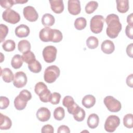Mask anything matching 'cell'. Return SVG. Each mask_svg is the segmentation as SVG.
<instances>
[{
  "label": "cell",
  "instance_id": "6da1fadb",
  "mask_svg": "<svg viewBox=\"0 0 133 133\" xmlns=\"http://www.w3.org/2000/svg\"><path fill=\"white\" fill-rule=\"evenodd\" d=\"M104 21L108 25L106 29L107 35L111 38H115L118 35L122 28L118 16L114 14H110L107 16Z\"/></svg>",
  "mask_w": 133,
  "mask_h": 133
},
{
  "label": "cell",
  "instance_id": "7a4b0ae2",
  "mask_svg": "<svg viewBox=\"0 0 133 133\" xmlns=\"http://www.w3.org/2000/svg\"><path fill=\"white\" fill-rule=\"evenodd\" d=\"M60 73V69L57 66L55 65L49 66L44 71V81L48 83H52L59 76Z\"/></svg>",
  "mask_w": 133,
  "mask_h": 133
},
{
  "label": "cell",
  "instance_id": "3957f363",
  "mask_svg": "<svg viewBox=\"0 0 133 133\" xmlns=\"http://www.w3.org/2000/svg\"><path fill=\"white\" fill-rule=\"evenodd\" d=\"M104 19L101 15H95L91 18L90 22L91 31L95 34H99L102 31Z\"/></svg>",
  "mask_w": 133,
  "mask_h": 133
},
{
  "label": "cell",
  "instance_id": "277c9868",
  "mask_svg": "<svg viewBox=\"0 0 133 133\" xmlns=\"http://www.w3.org/2000/svg\"><path fill=\"white\" fill-rule=\"evenodd\" d=\"M103 102L108 110L111 112H118L122 108L121 102L111 96L105 97L103 100Z\"/></svg>",
  "mask_w": 133,
  "mask_h": 133
},
{
  "label": "cell",
  "instance_id": "5b68a950",
  "mask_svg": "<svg viewBox=\"0 0 133 133\" xmlns=\"http://www.w3.org/2000/svg\"><path fill=\"white\" fill-rule=\"evenodd\" d=\"M120 124L119 118L114 115L108 116L104 123V129L109 132H114Z\"/></svg>",
  "mask_w": 133,
  "mask_h": 133
},
{
  "label": "cell",
  "instance_id": "8992f818",
  "mask_svg": "<svg viewBox=\"0 0 133 133\" xmlns=\"http://www.w3.org/2000/svg\"><path fill=\"white\" fill-rule=\"evenodd\" d=\"M57 53V48L51 45L45 47L42 52L44 61L47 63H52L56 59Z\"/></svg>",
  "mask_w": 133,
  "mask_h": 133
},
{
  "label": "cell",
  "instance_id": "52a82bcc",
  "mask_svg": "<svg viewBox=\"0 0 133 133\" xmlns=\"http://www.w3.org/2000/svg\"><path fill=\"white\" fill-rule=\"evenodd\" d=\"M2 18L4 21L11 24H16L20 20V15L11 9H8L3 11Z\"/></svg>",
  "mask_w": 133,
  "mask_h": 133
},
{
  "label": "cell",
  "instance_id": "ba28073f",
  "mask_svg": "<svg viewBox=\"0 0 133 133\" xmlns=\"http://www.w3.org/2000/svg\"><path fill=\"white\" fill-rule=\"evenodd\" d=\"M27 81L28 79L25 73L23 72L19 71L15 74L13 84L16 87L20 88L23 87L26 84Z\"/></svg>",
  "mask_w": 133,
  "mask_h": 133
},
{
  "label": "cell",
  "instance_id": "9c48e42d",
  "mask_svg": "<svg viewBox=\"0 0 133 133\" xmlns=\"http://www.w3.org/2000/svg\"><path fill=\"white\" fill-rule=\"evenodd\" d=\"M23 14L24 18L30 22L36 21L38 18V15L35 9L31 6H28L23 8Z\"/></svg>",
  "mask_w": 133,
  "mask_h": 133
},
{
  "label": "cell",
  "instance_id": "30bf717a",
  "mask_svg": "<svg viewBox=\"0 0 133 133\" xmlns=\"http://www.w3.org/2000/svg\"><path fill=\"white\" fill-rule=\"evenodd\" d=\"M68 9L69 13L71 15H78L81 11L80 1L78 0H69Z\"/></svg>",
  "mask_w": 133,
  "mask_h": 133
},
{
  "label": "cell",
  "instance_id": "8fae6325",
  "mask_svg": "<svg viewBox=\"0 0 133 133\" xmlns=\"http://www.w3.org/2000/svg\"><path fill=\"white\" fill-rule=\"evenodd\" d=\"M53 37V29L49 27H45L39 33L40 39L44 42H51Z\"/></svg>",
  "mask_w": 133,
  "mask_h": 133
},
{
  "label": "cell",
  "instance_id": "7c38bea8",
  "mask_svg": "<svg viewBox=\"0 0 133 133\" xmlns=\"http://www.w3.org/2000/svg\"><path fill=\"white\" fill-rule=\"evenodd\" d=\"M37 118L41 122L48 121L51 116V113L48 109L45 107H41L38 109L36 114Z\"/></svg>",
  "mask_w": 133,
  "mask_h": 133
},
{
  "label": "cell",
  "instance_id": "4fadbf2b",
  "mask_svg": "<svg viewBox=\"0 0 133 133\" xmlns=\"http://www.w3.org/2000/svg\"><path fill=\"white\" fill-rule=\"evenodd\" d=\"M29 28L25 24H22L18 26L15 29V34L19 38H23L27 37L30 34Z\"/></svg>",
  "mask_w": 133,
  "mask_h": 133
},
{
  "label": "cell",
  "instance_id": "5bb4252c",
  "mask_svg": "<svg viewBox=\"0 0 133 133\" xmlns=\"http://www.w3.org/2000/svg\"><path fill=\"white\" fill-rule=\"evenodd\" d=\"M51 10L56 14H61L64 10L63 2L62 0L49 1Z\"/></svg>",
  "mask_w": 133,
  "mask_h": 133
},
{
  "label": "cell",
  "instance_id": "9a60e30c",
  "mask_svg": "<svg viewBox=\"0 0 133 133\" xmlns=\"http://www.w3.org/2000/svg\"><path fill=\"white\" fill-rule=\"evenodd\" d=\"M101 50L105 54H111L115 50V46L113 42L110 40L104 41L101 45Z\"/></svg>",
  "mask_w": 133,
  "mask_h": 133
},
{
  "label": "cell",
  "instance_id": "2e32d148",
  "mask_svg": "<svg viewBox=\"0 0 133 133\" xmlns=\"http://www.w3.org/2000/svg\"><path fill=\"white\" fill-rule=\"evenodd\" d=\"M12 125V122L9 117L1 113L0 116V129L1 130L9 129Z\"/></svg>",
  "mask_w": 133,
  "mask_h": 133
},
{
  "label": "cell",
  "instance_id": "e0dca14e",
  "mask_svg": "<svg viewBox=\"0 0 133 133\" xmlns=\"http://www.w3.org/2000/svg\"><path fill=\"white\" fill-rule=\"evenodd\" d=\"M1 74L3 80L6 83H10L14 81V75L11 70L9 68H4L1 69Z\"/></svg>",
  "mask_w": 133,
  "mask_h": 133
},
{
  "label": "cell",
  "instance_id": "ac0fdd59",
  "mask_svg": "<svg viewBox=\"0 0 133 133\" xmlns=\"http://www.w3.org/2000/svg\"><path fill=\"white\" fill-rule=\"evenodd\" d=\"M82 103L84 107L87 109H89L95 104L96 98L91 95H86L82 99Z\"/></svg>",
  "mask_w": 133,
  "mask_h": 133
},
{
  "label": "cell",
  "instance_id": "d6986e66",
  "mask_svg": "<svg viewBox=\"0 0 133 133\" xmlns=\"http://www.w3.org/2000/svg\"><path fill=\"white\" fill-rule=\"evenodd\" d=\"M99 118L97 114L95 113L91 114L89 115L87 123L88 125V126L91 129L96 128L99 125Z\"/></svg>",
  "mask_w": 133,
  "mask_h": 133
},
{
  "label": "cell",
  "instance_id": "ffe728a7",
  "mask_svg": "<svg viewBox=\"0 0 133 133\" xmlns=\"http://www.w3.org/2000/svg\"><path fill=\"white\" fill-rule=\"evenodd\" d=\"M117 10L122 14L126 13L129 10V1L128 0H116Z\"/></svg>",
  "mask_w": 133,
  "mask_h": 133
},
{
  "label": "cell",
  "instance_id": "44dd1931",
  "mask_svg": "<svg viewBox=\"0 0 133 133\" xmlns=\"http://www.w3.org/2000/svg\"><path fill=\"white\" fill-rule=\"evenodd\" d=\"M55 22L54 17L48 13L44 14L42 18V23L45 27H49L54 25Z\"/></svg>",
  "mask_w": 133,
  "mask_h": 133
},
{
  "label": "cell",
  "instance_id": "7402d4cb",
  "mask_svg": "<svg viewBox=\"0 0 133 133\" xmlns=\"http://www.w3.org/2000/svg\"><path fill=\"white\" fill-rule=\"evenodd\" d=\"M31 47V46L30 43L28 40L25 39L19 41L18 44V49L19 51L23 54L30 51Z\"/></svg>",
  "mask_w": 133,
  "mask_h": 133
},
{
  "label": "cell",
  "instance_id": "603a6c76",
  "mask_svg": "<svg viewBox=\"0 0 133 133\" xmlns=\"http://www.w3.org/2000/svg\"><path fill=\"white\" fill-rule=\"evenodd\" d=\"M23 59L20 55H15L11 61V66L15 69H19L23 64Z\"/></svg>",
  "mask_w": 133,
  "mask_h": 133
},
{
  "label": "cell",
  "instance_id": "cb8c5ba5",
  "mask_svg": "<svg viewBox=\"0 0 133 133\" xmlns=\"http://www.w3.org/2000/svg\"><path fill=\"white\" fill-rule=\"evenodd\" d=\"M2 47L6 51H12L16 48V44L13 40L7 39L4 42L2 45Z\"/></svg>",
  "mask_w": 133,
  "mask_h": 133
},
{
  "label": "cell",
  "instance_id": "d4e9b609",
  "mask_svg": "<svg viewBox=\"0 0 133 133\" xmlns=\"http://www.w3.org/2000/svg\"><path fill=\"white\" fill-rule=\"evenodd\" d=\"M87 25V21L84 17L77 18L74 21V26L77 30H82Z\"/></svg>",
  "mask_w": 133,
  "mask_h": 133
},
{
  "label": "cell",
  "instance_id": "484cf974",
  "mask_svg": "<svg viewBox=\"0 0 133 133\" xmlns=\"http://www.w3.org/2000/svg\"><path fill=\"white\" fill-rule=\"evenodd\" d=\"M22 58L23 61L25 63H28V64L32 63L35 60H36L35 56L34 53L30 50L23 53L22 56Z\"/></svg>",
  "mask_w": 133,
  "mask_h": 133
},
{
  "label": "cell",
  "instance_id": "4316f807",
  "mask_svg": "<svg viewBox=\"0 0 133 133\" xmlns=\"http://www.w3.org/2000/svg\"><path fill=\"white\" fill-rule=\"evenodd\" d=\"M99 44V41L95 36H89L86 40V45L89 49H94L96 48Z\"/></svg>",
  "mask_w": 133,
  "mask_h": 133
},
{
  "label": "cell",
  "instance_id": "83f0119b",
  "mask_svg": "<svg viewBox=\"0 0 133 133\" xmlns=\"http://www.w3.org/2000/svg\"><path fill=\"white\" fill-rule=\"evenodd\" d=\"M98 3L96 1H90L85 6V11L88 14L93 13L98 8Z\"/></svg>",
  "mask_w": 133,
  "mask_h": 133
},
{
  "label": "cell",
  "instance_id": "f1b7e54d",
  "mask_svg": "<svg viewBox=\"0 0 133 133\" xmlns=\"http://www.w3.org/2000/svg\"><path fill=\"white\" fill-rule=\"evenodd\" d=\"M65 116V111L61 107H58L54 111V117L57 121H61Z\"/></svg>",
  "mask_w": 133,
  "mask_h": 133
},
{
  "label": "cell",
  "instance_id": "f546056e",
  "mask_svg": "<svg viewBox=\"0 0 133 133\" xmlns=\"http://www.w3.org/2000/svg\"><path fill=\"white\" fill-rule=\"evenodd\" d=\"M28 68L31 72L38 73L42 70V65L38 61L35 60L32 63L28 64Z\"/></svg>",
  "mask_w": 133,
  "mask_h": 133
},
{
  "label": "cell",
  "instance_id": "4dcf8cb0",
  "mask_svg": "<svg viewBox=\"0 0 133 133\" xmlns=\"http://www.w3.org/2000/svg\"><path fill=\"white\" fill-rule=\"evenodd\" d=\"M27 102L22 100L19 96H17L14 100V105L15 108L18 110H22L26 106Z\"/></svg>",
  "mask_w": 133,
  "mask_h": 133
},
{
  "label": "cell",
  "instance_id": "1f68e13d",
  "mask_svg": "<svg viewBox=\"0 0 133 133\" xmlns=\"http://www.w3.org/2000/svg\"><path fill=\"white\" fill-rule=\"evenodd\" d=\"M39 99L43 102H50V100L51 96V93L50 91L47 88L42 91L39 95Z\"/></svg>",
  "mask_w": 133,
  "mask_h": 133
},
{
  "label": "cell",
  "instance_id": "d6a6232c",
  "mask_svg": "<svg viewBox=\"0 0 133 133\" xmlns=\"http://www.w3.org/2000/svg\"><path fill=\"white\" fill-rule=\"evenodd\" d=\"M123 124L124 126L128 128L133 127V115L132 114H127L123 118Z\"/></svg>",
  "mask_w": 133,
  "mask_h": 133
},
{
  "label": "cell",
  "instance_id": "836d02e7",
  "mask_svg": "<svg viewBox=\"0 0 133 133\" xmlns=\"http://www.w3.org/2000/svg\"><path fill=\"white\" fill-rule=\"evenodd\" d=\"M8 33V28L4 24H0V42L4 41V39Z\"/></svg>",
  "mask_w": 133,
  "mask_h": 133
},
{
  "label": "cell",
  "instance_id": "e575fe53",
  "mask_svg": "<svg viewBox=\"0 0 133 133\" xmlns=\"http://www.w3.org/2000/svg\"><path fill=\"white\" fill-rule=\"evenodd\" d=\"M63 35L60 31L57 29H53V37L52 42L59 43L62 39Z\"/></svg>",
  "mask_w": 133,
  "mask_h": 133
},
{
  "label": "cell",
  "instance_id": "d590c367",
  "mask_svg": "<svg viewBox=\"0 0 133 133\" xmlns=\"http://www.w3.org/2000/svg\"><path fill=\"white\" fill-rule=\"evenodd\" d=\"M19 97L23 101L28 102L32 98L31 93L26 89H23L19 94Z\"/></svg>",
  "mask_w": 133,
  "mask_h": 133
},
{
  "label": "cell",
  "instance_id": "8d00e7d4",
  "mask_svg": "<svg viewBox=\"0 0 133 133\" xmlns=\"http://www.w3.org/2000/svg\"><path fill=\"white\" fill-rule=\"evenodd\" d=\"M47 86L43 82H38L36 84L34 88V91L38 96L44 90L47 89Z\"/></svg>",
  "mask_w": 133,
  "mask_h": 133
},
{
  "label": "cell",
  "instance_id": "74e56055",
  "mask_svg": "<svg viewBox=\"0 0 133 133\" xmlns=\"http://www.w3.org/2000/svg\"><path fill=\"white\" fill-rule=\"evenodd\" d=\"M85 115L86 113L85 110L81 108L80 110L76 114L73 115V117L75 121L77 122H82L85 119Z\"/></svg>",
  "mask_w": 133,
  "mask_h": 133
},
{
  "label": "cell",
  "instance_id": "f35d334b",
  "mask_svg": "<svg viewBox=\"0 0 133 133\" xmlns=\"http://www.w3.org/2000/svg\"><path fill=\"white\" fill-rule=\"evenodd\" d=\"M61 99V95L56 92L51 93V96L50 100V102L52 104H58L60 102Z\"/></svg>",
  "mask_w": 133,
  "mask_h": 133
},
{
  "label": "cell",
  "instance_id": "ab89813d",
  "mask_svg": "<svg viewBox=\"0 0 133 133\" xmlns=\"http://www.w3.org/2000/svg\"><path fill=\"white\" fill-rule=\"evenodd\" d=\"M75 102L74 101L73 98L70 96H66L64 97V98L62 100L63 105L67 108L70 107L71 105H72Z\"/></svg>",
  "mask_w": 133,
  "mask_h": 133
},
{
  "label": "cell",
  "instance_id": "60d3db41",
  "mask_svg": "<svg viewBox=\"0 0 133 133\" xmlns=\"http://www.w3.org/2000/svg\"><path fill=\"white\" fill-rule=\"evenodd\" d=\"M15 4V1L12 0H2L0 1L1 6L7 9L10 8Z\"/></svg>",
  "mask_w": 133,
  "mask_h": 133
},
{
  "label": "cell",
  "instance_id": "b9f144b4",
  "mask_svg": "<svg viewBox=\"0 0 133 133\" xmlns=\"http://www.w3.org/2000/svg\"><path fill=\"white\" fill-rule=\"evenodd\" d=\"M9 104V100L8 98L4 96H1L0 97V108L1 109L3 110L6 109Z\"/></svg>",
  "mask_w": 133,
  "mask_h": 133
},
{
  "label": "cell",
  "instance_id": "7bdbcfd3",
  "mask_svg": "<svg viewBox=\"0 0 133 133\" xmlns=\"http://www.w3.org/2000/svg\"><path fill=\"white\" fill-rule=\"evenodd\" d=\"M81 107H79L75 102L73 103L72 105H71L70 107L68 108V111L69 113L72 114V115H75L81 109Z\"/></svg>",
  "mask_w": 133,
  "mask_h": 133
},
{
  "label": "cell",
  "instance_id": "ee69618b",
  "mask_svg": "<svg viewBox=\"0 0 133 133\" xmlns=\"http://www.w3.org/2000/svg\"><path fill=\"white\" fill-rule=\"evenodd\" d=\"M54 131V127L49 124H47L44 125L41 129V132L42 133H53Z\"/></svg>",
  "mask_w": 133,
  "mask_h": 133
},
{
  "label": "cell",
  "instance_id": "f6af8a7d",
  "mask_svg": "<svg viewBox=\"0 0 133 133\" xmlns=\"http://www.w3.org/2000/svg\"><path fill=\"white\" fill-rule=\"evenodd\" d=\"M126 36L130 39H133V26L127 25L125 29Z\"/></svg>",
  "mask_w": 133,
  "mask_h": 133
},
{
  "label": "cell",
  "instance_id": "bcb514c9",
  "mask_svg": "<svg viewBox=\"0 0 133 133\" xmlns=\"http://www.w3.org/2000/svg\"><path fill=\"white\" fill-rule=\"evenodd\" d=\"M57 132L58 133H62H62L63 132L69 133V132H70V128H69V127H68L67 126L61 125V126H59V128H58Z\"/></svg>",
  "mask_w": 133,
  "mask_h": 133
},
{
  "label": "cell",
  "instance_id": "7dc6e473",
  "mask_svg": "<svg viewBox=\"0 0 133 133\" xmlns=\"http://www.w3.org/2000/svg\"><path fill=\"white\" fill-rule=\"evenodd\" d=\"M132 48H133V44L131 43L128 45L126 48V53L127 55L130 58H132L133 54H132Z\"/></svg>",
  "mask_w": 133,
  "mask_h": 133
},
{
  "label": "cell",
  "instance_id": "c3c4849f",
  "mask_svg": "<svg viewBox=\"0 0 133 133\" xmlns=\"http://www.w3.org/2000/svg\"><path fill=\"white\" fill-rule=\"evenodd\" d=\"M133 74H131L128 75L126 78V84L127 85L131 88H132L133 84Z\"/></svg>",
  "mask_w": 133,
  "mask_h": 133
},
{
  "label": "cell",
  "instance_id": "681fc988",
  "mask_svg": "<svg viewBox=\"0 0 133 133\" xmlns=\"http://www.w3.org/2000/svg\"><path fill=\"white\" fill-rule=\"evenodd\" d=\"M133 14L132 13L130 14L127 16V22L129 25L133 26Z\"/></svg>",
  "mask_w": 133,
  "mask_h": 133
},
{
  "label": "cell",
  "instance_id": "f907efd6",
  "mask_svg": "<svg viewBox=\"0 0 133 133\" xmlns=\"http://www.w3.org/2000/svg\"><path fill=\"white\" fill-rule=\"evenodd\" d=\"M15 4L16 3H18V4H23V3H25L26 2H28V1H20V0H16L14 1Z\"/></svg>",
  "mask_w": 133,
  "mask_h": 133
}]
</instances>
